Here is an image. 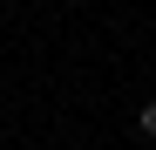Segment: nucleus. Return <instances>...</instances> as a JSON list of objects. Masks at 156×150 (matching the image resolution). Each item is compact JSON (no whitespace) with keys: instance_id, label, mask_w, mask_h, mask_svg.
Listing matches in <instances>:
<instances>
[{"instance_id":"f257e3e1","label":"nucleus","mask_w":156,"mask_h":150,"mask_svg":"<svg viewBox=\"0 0 156 150\" xmlns=\"http://www.w3.org/2000/svg\"><path fill=\"white\" fill-rule=\"evenodd\" d=\"M136 130H143V137H156V103H143V109H136Z\"/></svg>"}]
</instances>
